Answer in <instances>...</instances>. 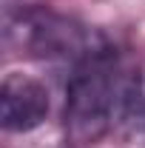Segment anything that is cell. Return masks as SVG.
I'll use <instances>...</instances> for the list:
<instances>
[{
	"instance_id": "cell-3",
	"label": "cell",
	"mask_w": 145,
	"mask_h": 148,
	"mask_svg": "<svg viewBox=\"0 0 145 148\" xmlns=\"http://www.w3.org/2000/svg\"><path fill=\"white\" fill-rule=\"evenodd\" d=\"M49 88L29 74H6L0 86V123L6 131L37 128L49 117Z\"/></svg>"
},
{
	"instance_id": "cell-2",
	"label": "cell",
	"mask_w": 145,
	"mask_h": 148,
	"mask_svg": "<svg viewBox=\"0 0 145 148\" xmlns=\"http://www.w3.org/2000/svg\"><path fill=\"white\" fill-rule=\"evenodd\" d=\"M6 40L23 54L49 63H63L68 66V71L111 46L103 32L49 9L20 12L14 20H9Z\"/></svg>"
},
{
	"instance_id": "cell-4",
	"label": "cell",
	"mask_w": 145,
	"mask_h": 148,
	"mask_svg": "<svg viewBox=\"0 0 145 148\" xmlns=\"http://www.w3.org/2000/svg\"><path fill=\"white\" fill-rule=\"evenodd\" d=\"M125 128H128V134H131V140L145 143V74H140L137 97H134L131 114H128V120H125Z\"/></svg>"
},
{
	"instance_id": "cell-1",
	"label": "cell",
	"mask_w": 145,
	"mask_h": 148,
	"mask_svg": "<svg viewBox=\"0 0 145 148\" xmlns=\"http://www.w3.org/2000/svg\"><path fill=\"white\" fill-rule=\"evenodd\" d=\"M140 74L108 46L68 71L66 83V131L74 143H97L114 125H125Z\"/></svg>"
}]
</instances>
